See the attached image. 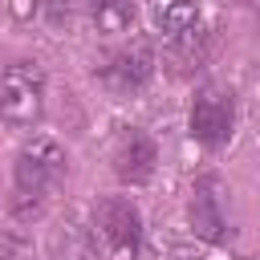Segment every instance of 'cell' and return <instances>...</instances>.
Segmentation results:
<instances>
[{
    "mask_svg": "<svg viewBox=\"0 0 260 260\" xmlns=\"http://www.w3.org/2000/svg\"><path fill=\"white\" fill-rule=\"evenodd\" d=\"M69 171V154L57 138H32L28 146H20L16 154V167H12V183H16V195H12V211L16 219L24 215H37L45 207V199L61 187Z\"/></svg>",
    "mask_w": 260,
    "mask_h": 260,
    "instance_id": "1",
    "label": "cell"
},
{
    "mask_svg": "<svg viewBox=\"0 0 260 260\" xmlns=\"http://www.w3.org/2000/svg\"><path fill=\"white\" fill-rule=\"evenodd\" d=\"M45 118V69L37 61H12L0 69V122L37 126Z\"/></svg>",
    "mask_w": 260,
    "mask_h": 260,
    "instance_id": "2",
    "label": "cell"
},
{
    "mask_svg": "<svg viewBox=\"0 0 260 260\" xmlns=\"http://www.w3.org/2000/svg\"><path fill=\"white\" fill-rule=\"evenodd\" d=\"M187 215H191V232L207 244H223L232 236V195H228V183L215 171H207L191 183Z\"/></svg>",
    "mask_w": 260,
    "mask_h": 260,
    "instance_id": "3",
    "label": "cell"
},
{
    "mask_svg": "<svg viewBox=\"0 0 260 260\" xmlns=\"http://www.w3.org/2000/svg\"><path fill=\"white\" fill-rule=\"evenodd\" d=\"M187 130L195 142L203 146H223L236 130V93L228 85H203L191 98V114H187Z\"/></svg>",
    "mask_w": 260,
    "mask_h": 260,
    "instance_id": "4",
    "label": "cell"
},
{
    "mask_svg": "<svg viewBox=\"0 0 260 260\" xmlns=\"http://www.w3.org/2000/svg\"><path fill=\"white\" fill-rule=\"evenodd\" d=\"M93 77H98L110 93H138V89L154 77V53H150L146 41L118 45V49H110V53L93 65Z\"/></svg>",
    "mask_w": 260,
    "mask_h": 260,
    "instance_id": "5",
    "label": "cell"
},
{
    "mask_svg": "<svg viewBox=\"0 0 260 260\" xmlns=\"http://www.w3.org/2000/svg\"><path fill=\"white\" fill-rule=\"evenodd\" d=\"M93 228L110 244L114 256H122V260L138 256V248H142V211L126 195H106L93 207Z\"/></svg>",
    "mask_w": 260,
    "mask_h": 260,
    "instance_id": "6",
    "label": "cell"
},
{
    "mask_svg": "<svg viewBox=\"0 0 260 260\" xmlns=\"http://www.w3.org/2000/svg\"><path fill=\"white\" fill-rule=\"evenodd\" d=\"M110 162H114V175L126 183V187H142L154 179V167H158V146L146 130L138 126H122L118 138H114V150H110Z\"/></svg>",
    "mask_w": 260,
    "mask_h": 260,
    "instance_id": "7",
    "label": "cell"
},
{
    "mask_svg": "<svg viewBox=\"0 0 260 260\" xmlns=\"http://www.w3.org/2000/svg\"><path fill=\"white\" fill-rule=\"evenodd\" d=\"M49 260H102L98 232L85 219H77V215L61 219L49 232Z\"/></svg>",
    "mask_w": 260,
    "mask_h": 260,
    "instance_id": "8",
    "label": "cell"
},
{
    "mask_svg": "<svg viewBox=\"0 0 260 260\" xmlns=\"http://www.w3.org/2000/svg\"><path fill=\"white\" fill-rule=\"evenodd\" d=\"M150 20L162 37H187L199 24V0H154Z\"/></svg>",
    "mask_w": 260,
    "mask_h": 260,
    "instance_id": "9",
    "label": "cell"
},
{
    "mask_svg": "<svg viewBox=\"0 0 260 260\" xmlns=\"http://www.w3.org/2000/svg\"><path fill=\"white\" fill-rule=\"evenodd\" d=\"M81 4H85V16L98 32H130L138 20L134 0H81Z\"/></svg>",
    "mask_w": 260,
    "mask_h": 260,
    "instance_id": "10",
    "label": "cell"
},
{
    "mask_svg": "<svg viewBox=\"0 0 260 260\" xmlns=\"http://www.w3.org/2000/svg\"><path fill=\"white\" fill-rule=\"evenodd\" d=\"M12 8L24 24H41L49 32H61L69 24V0H16Z\"/></svg>",
    "mask_w": 260,
    "mask_h": 260,
    "instance_id": "11",
    "label": "cell"
},
{
    "mask_svg": "<svg viewBox=\"0 0 260 260\" xmlns=\"http://www.w3.org/2000/svg\"><path fill=\"white\" fill-rule=\"evenodd\" d=\"M0 260H37V248L20 228H4L0 232Z\"/></svg>",
    "mask_w": 260,
    "mask_h": 260,
    "instance_id": "12",
    "label": "cell"
}]
</instances>
